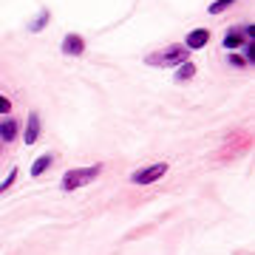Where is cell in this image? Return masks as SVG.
<instances>
[{"label":"cell","mask_w":255,"mask_h":255,"mask_svg":"<svg viewBox=\"0 0 255 255\" xmlns=\"http://www.w3.org/2000/svg\"><path fill=\"white\" fill-rule=\"evenodd\" d=\"M102 173V164H91V167H77V170H68V173L63 176V190H77V187H82V184L94 182L97 176Z\"/></svg>","instance_id":"6da1fadb"},{"label":"cell","mask_w":255,"mask_h":255,"mask_svg":"<svg viewBox=\"0 0 255 255\" xmlns=\"http://www.w3.org/2000/svg\"><path fill=\"white\" fill-rule=\"evenodd\" d=\"M187 48L184 46H170V48H164V51H156V54H147L145 57V63L147 65H182V63H187Z\"/></svg>","instance_id":"7a4b0ae2"},{"label":"cell","mask_w":255,"mask_h":255,"mask_svg":"<svg viewBox=\"0 0 255 255\" xmlns=\"http://www.w3.org/2000/svg\"><path fill=\"white\" fill-rule=\"evenodd\" d=\"M164 173H167V164H164V162H156V164H150V167H145V170L130 173V182H133V184H153L156 179H162Z\"/></svg>","instance_id":"3957f363"},{"label":"cell","mask_w":255,"mask_h":255,"mask_svg":"<svg viewBox=\"0 0 255 255\" xmlns=\"http://www.w3.org/2000/svg\"><path fill=\"white\" fill-rule=\"evenodd\" d=\"M207 40H210V31H207V28H196V31H190V34H187V40H184V48H187V51H199V48L207 46Z\"/></svg>","instance_id":"277c9868"},{"label":"cell","mask_w":255,"mask_h":255,"mask_svg":"<svg viewBox=\"0 0 255 255\" xmlns=\"http://www.w3.org/2000/svg\"><path fill=\"white\" fill-rule=\"evenodd\" d=\"M63 51L71 57H80L82 51H85V40H82L80 34H65L63 37Z\"/></svg>","instance_id":"5b68a950"},{"label":"cell","mask_w":255,"mask_h":255,"mask_svg":"<svg viewBox=\"0 0 255 255\" xmlns=\"http://www.w3.org/2000/svg\"><path fill=\"white\" fill-rule=\"evenodd\" d=\"M37 136H40V117H37V114H28V122H26V145H34Z\"/></svg>","instance_id":"8992f818"},{"label":"cell","mask_w":255,"mask_h":255,"mask_svg":"<svg viewBox=\"0 0 255 255\" xmlns=\"http://www.w3.org/2000/svg\"><path fill=\"white\" fill-rule=\"evenodd\" d=\"M14 136H17V122L14 119H3L0 122V139L3 142H14Z\"/></svg>","instance_id":"52a82bcc"},{"label":"cell","mask_w":255,"mask_h":255,"mask_svg":"<svg viewBox=\"0 0 255 255\" xmlns=\"http://www.w3.org/2000/svg\"><path fill=\"white\" fill-rule=\"evenodd\" d=\"M244 46V34H241V26L233 28V31H227V37H224V48H230V51H236V48Z\"/></svg>","instance_id":"ba28073f"},{"label":"cell","mask_w":255,"mask_h":255,"mask_svg":"<svg viewBox=\"0 0 255 255\" xmlns=\"http://www.w3.org/2000/svg\"><path fill=\"white\" fill-rule=\"evenodd\" d=\"M48 164H51V153H43L34 164H31V176H43V173H46Z\"/></svg>","instance_id":"9c48e42d"},{"label":"cell","mask_w":255,"mask_h":255,"mask_svg":"<svg viewBox=\"0 0 255 255\" xmlns=\"http://www.w3.org/2000/svg\"><path fill=\"white\" fill-rule=\"evenodd\" d=\"M193 74H196V65H193V63H182V65H179V71H176V80L184 82V80H190Z\"/></svg>","instance_id":"30bf717a"},{"label":"cell","mask_w":255,"mask_h":255,"mask_svg":"<svg viewBox=\"0 0 255 255\" xmlns=\"http://www.w3.org/2000/svg\"><path fill=\"white\" fill-rule=\"evenodd\" d=\"M230 3H236V0H216V3L210 6V14H221V11L230 6Z\"/></svg>","instance_id":"8fae6325"},{"label":"cell","mask_w":255,"mask_h":255,"mask_svg":"<svg viewBox=\"0 0 255 255\" xmlns=\"http://www.w3.org/2000/svg\"><path fill=\"white\" fill-rule=\"evenodd\" d=\"M14 179H17V170H11V173L6 176V179H3V182H0V193H3V190H9L11 184H14Z\"/></svg>","instance_id":"7c38bea8"},{"label":"cell","mask_w":255,"mask_h":255,"mask_svg":"<svg viewBox=\"0 0 255 255\" xmlns=\"http://www.w3.org/2000/svg\"><path fill=\"white\" fill-rule=\"evenodd\" d=\"M241 48H244V57L250 60V63H253V60H255V46H253V40H250V43H244Z\"/></svg>","instance_id":"4fadbf2b"},{"label":"cell","mask_w":255,"mask_h":255,"mask_svg":"<svg viewBox=\"0 0 255 255\" xmlns=\"http://www.w3.org/2000/svg\"><path fill=\"white\" fill-rule=\"evenodd\" d=\"M46 20H48V11H43V14L37 17V23H31V31H40V26H43Z\"/></svg>","instance_id":"5bb4252c"},{"label":"cell","mask_w":255,"mask_h":255,"mask_svg":"<svg viewBox=\"0 0 255 255\" xmlns=\"http://www.w3.org/2000/svg\"><path fill=\"white\" fill-rule=\"evenodd\" d=\"M9 111H11V102L6 100L3 94H0V114H9Z\"/></svg>","instance_id":"9a60e30c"}]
</instances>
